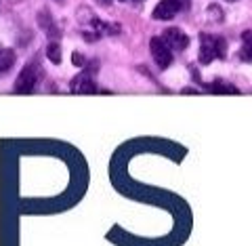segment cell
<instances>
[{"label": "cell", "mask_w": 252, "mask_h": 246, "mask_svg": "<svg viewBox=\"0 0 252 246\" xmlns=\"http://www.w3.org/2000/svg\"><path fill=\"white\" fill-rule=\"evenodd\" d=\"M225 59L227 57V42L225 38L219 36H200V63H210L215 59Z\"/></svg>", "instance_id": "1"}, {"label": "cell", "mask_w": 252, "mask_h": 246, "mask_svg": "<svg viewBox=\"0 0 252 246\" xmlns=\"http://www.w3.org/2000/svg\"><path fill=\"white\" fill-rule=\"evenodd\" d=\"M94 72H97V66H86V70H82L80 74H78L72 84H69V89L72 93H78V95H89L94 91Z\"/></svg>", "instance_id": "2"}, {"label": "cell", "mask_w": 252, "mask_h": 246, "mask_svg": "<svg viewBox=\"0 0 252 246\" xmlns=\"http://www.w3.org/2000/svg\"><path fill=\"white\" fill-rule=\"evenodd\" d=\"M149 51H152V57L154 61L158 63V68L160 70H166L170 63H172V49L162 40V38H152V42H149Z\"/></svg>", "instance_id": "3"}, {"label": "cell", "mask_w": 252, "mask_h": 246, "mask_svg": "<svg viewBox=\"0 0 252 246\" xmlns=\"http://www.w3.org/2000/svg\"><path fill=\"white\" fill-rule=\"evenodd\" d=\"M36 82H38V68H36V63H30V66H26L21 70V74L17 76V80H15V91L17 93H32Z\"/></svg>", "instance_id": "4"}, {"label": "cell", "mask_w": 252, "mask_h": 246, "mask_svg": "<svg viewBox=\"0 0 252 246\" xmlns=\"http://www.w3.org/2000/svg\"><path fill=\"white\" fill-rule=\"evenodd\" d=\"M162 40L166 42L172 51H185L189 46V36L179 28H168L166 32H164Z\"/></svg>", "instance_id": "5"}, {"label": "cell", "mask_w": 252, "mask_h": 246, "mask_svg": "<svg viewBox=\"0 0 252 246\" xmlns=\"http://www.w3.org/2000/svg\"><path fill=\"white\" fill-rule=\"evenodd\" d=\"M181 11V0H160V4L154 9V19H172Z\"/></svg>", "instance_id": "6"}, {"label": "cell", "mask_w": 252, "mask_h": 246, "mask_svg": "<svg viewBox=\"0 0 252 246\" xmlns=\"http://www.w3.org/2000/svg\"><path fill=\"white\" fill-rule=\"evenodd\" d=\"M38 23L46 30V34H49L51 38H55V36H59V32H57V28H55V23H53V19H51V15H49V11H40L38 13Z\"/></svg>", "instance_id": "7"}, {"label": "cell", "mask_w": 252, "mask_h": 246, "mask_svg": "<svg viewBox=\"0 0 252 246\" xmlns=\"http://www.w3.org/2000/svg\"><path fill=\"white\" fill-rule=\"evenodd\" d=\"M15 63V53L11 49H0V74L11 70Z\"/></svg>", "instance_id": "8"}, {"label": "cell", "mask_w": 252, "mask_h": 246, "mask_svg": "<svg viewBox=\"0 0 252 246\" xmlns=\"http://www.w3.org/2000/svg\"><path fill=\"white\" fill-rule=\"evenodd\" d=\"M242 40H244V49L240 53V57L244 61H252V30L250 32H244Z\"/></svg>", "instance_id": "9"}, {"label": "cell", "mask_w": 252, "mask_h": 246, "mask_svg": "<svg viewBox=\"0 0 252 246\" xmlns=\"http://www.w3.org/2000/svg\"><path fill=\"white\" fill-rule=\"evenodd\" d=\"M208 91H210V93H231V95H238V89H235V86L225 84V82H215V84H210Z\"/></svg>", "instance_id": "10"}, {"label": "cell", "mask_w": 252, "mask_h": 246, "mask_svg": "<svg viewBox=\"0 0 252 246\" xmlns=\"http://www.w3.org/2000/svg\"><path fill=\"white\" fill-rule=\"evenodd\" d=\"M46 57H49L53 63H61V49L57 42H51L46 46Z\"/></svg>", "instance_id": "11"}, {"label": "cell", "mask_w": 252, "mask_h": 246, "mask_svg": "<svg viewBox=\"0 0 252 246\" xmlns=\"http://www.w3.org/2000/svg\"><path fill=\"white\" fill-rule=\"evenodd\" d=\"M72 61L76 63V66H84V57H82L80 53H74V55H72Z\"/></svg>", "instance_id": "12"}, {"label": "cell", "mask_w": 252, "mask_h": 246, "mask_svg": "<svg viewBox=\"0 0 252 246\" xmlns=\"http://www.w3.org/2000/svg\"><path fill=\"white\" fill-rule=\"evenodd\" d=\"M97 2H99V4H103V6H105V4H109V2H112V0H97Z\"/></svg>", "instance_id": "13"}, {"label": "cell", "mask_w": 252, "mask_h": 246, "mask_svg": "<svg viewBox=\"0 0 252 246\" xmlns=\"http://www.w3.org/2000/svg\"><path fill=\"white\" fill-rule=\"evenodd\" d=\"M130 2H143V0H130Z\"/></svg>", "instance_id": "14"}, {"label": "cell", "mask_w": 252, "mask_h": 246, "mask_svg": "<svg viewBox=\"0 0 252 246\" xmlns=\"http://www.w3.org/2000/svg\"><path fill=\"white\" fill-rule=\"evenodd\" d=\"M227 2H235V0H227Z\"/></svg>", "instance_id": "15"}, {"label": "cell", "mask_w": 252, "mask_h": 246, "mask_svg": "<svg viewBox=\"0 0 252 246\" xmlns=\"http://www.w3.org/2000/svg\"><path fill=\"white\" fill-rule=\"evenodd\" d=\"M57 2H63V0H57Z\"/></svg>", "instance_id": "16"}]
</instances>
